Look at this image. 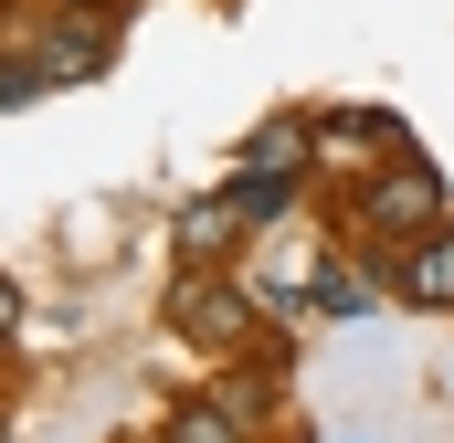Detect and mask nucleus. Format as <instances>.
<instances>
[{"label": "nucleus", "instance_id": "obj_7", "mask_svg": "<svg viewBox=\"0 0 454 443\" xmlns=\"http://www.w3.org/2000/svg\"><path fill=\"white\" fill-rule=\"evenodd\" d=\"M307 307H317V317H370V275H348L339 253H328V264L307 275Z\"/></svg>", "mask_w": 454, "mask_h": 443}, {"label": "nucleus", "instance_id": "obj_3", "mask_svg": "<svg viewBox=\"0 0 454 443\" xmlns=\"http://www.w3.org/2000/svg\"><path fill=\"white\" fill-rule=\"evenodd\" d=\"M243 232H254V212H243L232 190H212V201H191V212L169 222V243H180V264H191V275H212L223 253H243Z\"/></svg>", "mask_w": 454, "mask_h": 443}, {"label": "nucleus", "instance_id": "obj_11", "mask_svg": "<svg viewBox=\"0 0 454 443\" xmlns=\"http://www.w3.org/2000/svg\"><path fill=\"white\" fill-rule=\"evenodd\" d=\"M159 443H169V433H159Z\"/></svg>", "mask_w": 454, "mask_h": 443}, {"label": "nucleus", "instance_id": "obj_8", "mask_svg": "<svg viewBox=\"0 0 454 443\" xmlns=\"http://www.w3.org/2000/svg\"><path fill=\"white\" fill-rule=\"evenodd\" d=\"M212 401H223L232 423H243V433H254V423H264V412H275V380H243V369H232V380H212Z\"/></svg>", "mask_w": 454, "mask_h": 443}, {"label": "nucleus", "instance_id": "obj_5", "mask_svg": "<svg viewBox=\"0 0 454 443\" xmlns=\"http://www.w3.org/2000/svg\"><path fill=\"white\" fill-rule=\"evenodd\" d=\"M243 169H264V180H307V127H296V116H264L254 148H243Z\"/></svg>", "mask_w": 454, "mask_h": 443}, {"label": "nucleus", "instance_id": "obj_2", "mask_svg": "<svg viewBox=\"0 0 454 443\" xmlns=\"http://www.w3.org/2000/svg\"><path fill=\"white\" fill-rule=\"evenodd\" d=\"M359 212L380 222V232H391V243H423V232H434V222H444V180H434V169H423V159H391V169H380V180H370V190H359Z\"/></svg>", "mask_w": 454, "mask_h": 443}, {"label": "nucleus", "instance_id": "obj_1", "mask_svg": "<svg viewBox=\"0 0 454 443\" xmlns=\"http://www.w3.org/2000/svg\"><path fill=\"white\" fill-rule=\"evenodd\" d=\"M169 328L201 338V348H223V359H243V348L275 359V338H264V317H254V296L223 285V275H191V264H180V285H169Z\"/></svg>", "mask_w": 454, "mask_h": 443}, {"label": "nucleus", "instance_id": "obj_6", "mask_svg": "<svg viewBox=\"0 0 454 443\" xmlns=\"http://www.w3.org/2000/svg\"><path fill=\"white\" fill-rule=\"evenodd\" d=\"M159 433H169V443H254L212 391H201V401H169V423H159Z\"/></svg>", "mask_w": 454, "mask_h": 443}, {"label": "nucleus", "instance_id": "obj_9", "mask_svg": "<svg viewBox=\"0 0 454 443\" xmlns=\"http://www.w3.org/2000/svg\"><path fill=\"white\" fill-rule=\"evenodd\" d=\"M21 328V285H11V275H0V338Z\"/></svg>", "mask_w": 454, "mask_h": 443}, {"label": "nucleus", "instance_id": "obj_10", "mask_svg": "<svg viewBox=\"0 0 454 443\" xmlns=\"http://www.w3.org/2000/svg\"><path fill=\"white\" fill-rule=\"evenodd\" d=\"M85 11H116V0H85Z\"/></svg>", "mask_w": 454, "mask_h": 443}, {"label": "nucleus", "instance_id": "obj_4", "mask_svg": "<svg viewBox=\"0 0 454 443\" xmlns=\"http://www.w3.org/2000/svg\"><path fill=\"white\" fill-rule=\"evenodd\" d=\"M402 296H412V307H454V222H434V232L412 243V275H402Z\"/></svg>", "mask_w": 454, "mask_h": 443}]
</instances>
